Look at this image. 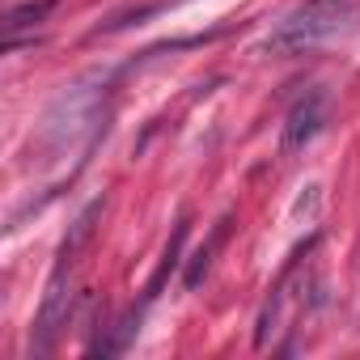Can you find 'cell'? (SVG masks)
Listing matches in <instances>:
<instances>
[{"instance_id":"4","label":"cell","mask_w":360,"mask_h":360,"mask_svg":"<svg viewBox=\"0 0 360 360\" xmlns=\"http://www.w3.org/2000/svg\"><path fill=\"white\" fill-rule=\"evenodd\" d=\"M183 242H187V217H183V221H178V225H174V238H169V246H165V259H161V267H157V276L148 280V292H144L148 301H153V297L161 292V284H165V276H169V271L178 267V255H183Z\"/></svg>"},{"instance_id":"3","label":"cell","mask_w":360,"mask_h":360,"mask_svg":"<svg viewBox=\"0 0 360 360\" xmlns=\"http://www.w3.org/2000/svg\"><path fill=\"white\" fill-rule=\"evenodd\" d=\"M326 123V94H305L288 119H284V140H280V153H301Z\"/></svg>"},{"instance_id":"6","label":"cell","mask_w":360,"mask_h":360,"mask_svg":"<svg viewBox=\"0 0 360 360\" xmlns=\"http://www.w3.org/2000/svg\"><path fill=\"white\" fill-rule=\"evenodd\" d=\"M51 5H56V0H26V5H18V9L9 13L5 30H9V34H18L22 26H34V22H43V18L51 13Z\"/></svg>"},{"instance_id":"2","label":"cell","mask_w":360,"mask_h":360,"mask_svg":"<svg viewBox=\"0 0 360 360\" xmlns=\"http://www.w3.org/2000/svg\"><path fill=\"white\" fill-rule=\"evenodd\" d=\"M356 13V0H305L297 13H288L271 34H267V51L271 56H301L322 47L326 39H335Z\"/></svg>"},{"instance_id":"1","label":"cell","mask_w":360,"mask_h":360,"mask_svg":"<svg viewBox=\"0 0 360 360\" xmlns=\"http://www.w3.org/2000/svg\"><path fill=\"white\" fill-rule=\"evenodd\" d=\"M102 217V204H89L77 225L68 229L64 246H60V259H56V271L47 280V292H43V305H39V318H34V335H30V356H47L56 347V335L68 326V314H72V271L81 263V250L89 246L94 238V221Z\"/></svg>"},{"instance_id":"5","label":"cell","mask_w":360,"mask_h":360,"mask_svg":"<svg viewBox=\"0 0 360 360\" xmlns=\"http://www.w3.org/2000/svg\"><path fill=\"white\" fill-rule=\"evenodd\" d=\"M225 225H229V221H221L217 233L208 238V246H200V250L191 255V267H187V276H183L187 288H200V284H204V276H208V267H212V255H217V246H221V238H225Z\"/></svg>"}]
</instances>
